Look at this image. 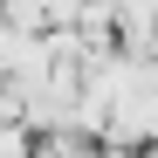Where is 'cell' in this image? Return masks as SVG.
I'll list each match as a JSON object with an SVG mask.
<instances>
[{"mask_svg":"<svg viewBox=\"0 0 158 158\" xmlns=\"http://www.w3.org/2000/svg\"><path fill=\"white\" fill-rule=\"evenodd\" d=\"M0 158H28V131L21 124H0Z\"/></svg>","mask_w":158,"mask_h":158,"instance_id":"cell-1","label":"cell"}]
</instances>
